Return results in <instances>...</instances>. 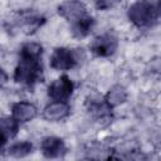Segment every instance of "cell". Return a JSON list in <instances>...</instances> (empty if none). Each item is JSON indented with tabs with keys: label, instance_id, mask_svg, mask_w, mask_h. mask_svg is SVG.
<instances>
[{
	"label": "cell",
	"instance_id": "obj_15",
	"mask_svg": "<svg viewBox=\"0 0 161 161\" xmlns=\"http://www.w3.org/2000/svg\"><path fill=\"white\" fill-rule=\"evenodd\" d=\"M33 143L30 141H18V142H13L8 146L6 148V153L10 157L14 158H23L29 156L30 153H33Z\"/></svg>",
	"mask_w": 161,
	"mask_h": 161
},
{
	"label": "cell",
	"instance_id": "obj_4",
	"mask_svg": "<svg viewBox=\"0 0 161 161\" xmlns=\"http://www.w3.org/2000/svg\"><path fill=\"white\" fill-rule=\"evenodd\" d=\"M79 54L77 50L59 47L55 48L50 55V67L54 70H70L79 64Z\"/></svg>",
	"mask_w": 161,
	"mask_h": 161
},
{
	"label": "cell",
	"instance_id": "obj_9",
	"mask_svg": "<svg viewBox=\"0 0 161 161\" xmlns=\"http://www.w3.org/2000/svg\"><path fill=\"white\" fill-rule=\"evenodd\" d=\"M38 114V108L34 103L28 101H19L11 106V116L20 123L33 121Z\"/></svg>",
	"mask_w": 161,
	"mask_h": 161
},
{
	"label": "cell",
	"instance_id": "obj_6",
	"mask_svg": "<svg viewBox=\"0 0 161 161\" xmlns=\"http://www.w3.org/2000/svg\"><path fill=\"white\" fill-rule=\"evenodd\" d=\"M58 14L65 19L69 24L74 23L75 20L88 15V10L87 6L80 1V0H67L63 1L59 6H58Z\"/></svg>",
	"mask_w": 161,
	"mask_h": 161
},
{
	"label": "cell",
	"instance_id": "obj_13",
	"mask_svg": "<svg viewBox=\"0 0 161 161\" xmlns=\"http://www.w3.org/2000/svg\"><path fill=\"white\" fill-rule=\"evenodd\" d=\"M45 23V18L35 13H24L20 16V26L25 34H33Z\"/></svg>",
	"mask_w": 161,
	"mask_h": 161
},
{
	"label": "cell",
	"instance_id": "obj_3",
	"mask_svg": "<svg viewBox=\"0 0 161 161\" xmlns=\"http://www.w3.org/2000/svg\"><path fill=\"white\" fill-rule=\"evenodd\" d=\"M118 48V38L112 31L102 33L92 39L89 43V50L92 54L99 58L112 57Z\"/></svg>",
	"mask_w": 161,
	"mask_h": 161
},
{
	"label": "cell",
	"instance_id": "obj_10",
	"mask_svg": "<svg viewBox=\"0 0 161 161\" xmlns=\"http://www.w3.org/2000/svg\"><path fill=\"white\" fill-rule=\"evenodd\" d=\"M86 107L88 109V112L98 118V119H104L107 117H109L112 108L107 104L104 97H96V96H91L86 99Z\"/></svg>",
	"mask_w": 161,
	"mask_h": 161
},
{
	"label": "cell",
	"instance_id": "obj_12",
	"mask_svg": "<svg viewBox=\"0 0 161 161\" xmlns=\"http://www.w3.org/2000/svg\"><path fill=\"white\" fill-rule=\"evenodd\" d=\"M94 25H96L94 18L91 14H88V15H86V16H83V18H80V19H78L70 24L72 35L77 39H84L91 34Z\"/></svg>",
	"mask_w": 161,
	"mask_h": 161
},
{
	"label": "cell",
	"instance_id": "obj_11",
	"mask_svg": "<svg viewBox=\"0 0 161 161\" xmlns=\"http://www.w3.org/2000/svg\"><path fill=\"white\" fill-rule=\"evenodd\" d=\"M20 122H18L11 114L10 116H6V117H3L0 119V131H1V150L5 148L6 143L13 140L16 135H18V131H19V127H20Z\"/></svg>",
	"mask_w": 161,
	"mask_h": 161
},
{
	"label": "cell",
	"instance_id": "obj_5",
	"mask_svg": "<svg viewBox=\"0 0 161 161\" xmlns=\"http://www.w3.org/2000/svg\"><path fill=\"white\" fill-rule=\"evenodd\" d=\"M74 91V83L73 80L67 75L62 74L57 79H54L49 87H48V96L52 101H64L68 102V99L72 97Z\"/></svg>",
	"mask_w": 161,
	"mask_h": 161
},
{
	"label": "cell",
	"instance_id": "obj_8",
	"mask_svg": "<svg viewBox=\"0 0 161 161\" xmlns=\"http://www.w3.org/2000/svg\"><path fill=\"white\" fill-rule=\"evenodd\" d=\"M70 114V106L64 101H52L42 111V117L48 122H59Z\"/></svg>",
	"mask_w": 161,
	"mask_h": 161
},
{
	"label": "cell",
	"instance_id": "obj_18",
	"mask_svg": "<svg viewBox=\"0 0 161 161\" xmlns=\"http://www.w3.org/2000/svg\"><path fill=\"white\" fill-rule=\"evenodd\" d=\"M6 82V74H5V70L3 69L1 70V84H4Z\"/></svg>",
	"mask_w": 161,
	"mask_h": 161
},
{
	"label": "cell",
	"instance_id": "obj_2",
	"mask_svg": "<svg viewBox=\"0 0 161 161\" xmlns=\"http://www.w3.org/2000/svg\"><path fill=\"white\" fill-rule=\"evenodd\" d=\"M128 20L137 28L151 26L157 18L156 1L153 0H137L127 10Z\"/></svg>",
	"mask_w": 161,
	"mask_h": 161
},
{
	"label": "cell",
	"instance_id": "obj_1",
	"mask_svg": "<svg viewBox=\"0 0 161 161\" xmlns=\"http://www.w3.org/2000/svg\"><path fill=\"white\" fill-rule=\"evenodd\" d=\"M43 47L35 42H28L21 45L19 59L14 69L13 79L25 87L33 88L44 79V68L42 62Z\"/></svg>",
	"mask_w": 161,
	"mask_h": 161
},
{
	"label": "cell",
	"instance_id": "obj_7",
	"mask_svg": "<svg viewBox=\"0 0 161 161\" xmlns=\"http://www.w3.org/2000/svg\"><path fill=\"white\" fill-rule=\"evenodd\" d=\"M40 151L47 158H62L67 153V146L63 138L47 136L40 141Z\"/></svg>",
	"mask_w": 161,
	"mask_h": 161
},
{
	"label": "cell",
	"instance_id": "obj_16",
	"mask_svg": "<svg viewBox=\"0 0 161 161\" xmlns=\"http://www.w3.org/2000/svg\"><path fill=\"white\" fill-rule=\"evenodd\" d=\"M119 1L121 0H93V4L96 6V9L101 10V11H106V10L114 8Z\"/></svg>",
	"mask_w": 161,
	"mask_h": 161
},
{
	"label": "cell",
	"instance_id": "obj_14",
	"mask_svg": "<svg viewBox=\"0 0 161 161\" xmlns=\"http://www.w3.org/2000/svg\"><path fill=\"white\" fill-rule=\"evenodd\" d=\"M127 98H128V93H127L126 88L121 84L112 86L104 96V99L111 108H114V107L123 104L127 101Z\"/></svg>",
	"mask_w": 161,
	"mask_h": 161
},
{
	"label": "cell",
	"instance_id": "obj_17",
	"mask_svg": "<svg viewBox=\"0 0 161 161\" xmlns=\"http://www.w3.org/2000/svg\"><path fill=\"white\" fill-rule=\"evenodd\" d=\"M156 9H157V18L161 19V0H156Z\"/></svg>",
	"mask_w": 161,
	"mask_h": 161
}]
</instances>
